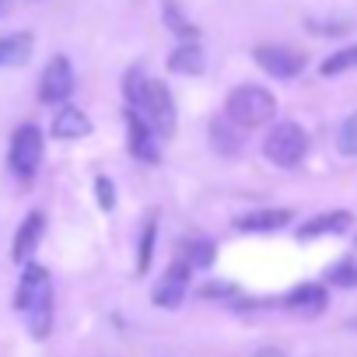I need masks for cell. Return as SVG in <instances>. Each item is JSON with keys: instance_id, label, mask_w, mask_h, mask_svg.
<instances>
[{"instance_id": "9a60e30c", "label": "cell", "mask_w": 357, "mask_h": 357, "mask_svg": "<svg viewBox=\"0 0 357 357\" xmlns=\"http://www.w3.org/2000/svg\"><path fill=\"white\" fill-rule=\"evenodd\" d=\"M204 67H207V56H204L200 43H178V46L168 53V70H172V74L193 77V74H204Z\"/></svg>"}, {"instance_id": "d6986e66", "label": "cell", "mask_w": 357, "mask_h": 357, "mask_svg": "<svg viewBox=\"0 0 357 357\" xmlns=\"http://www.w3.org/2000/svg\"><path fill=\"white\" fill-rule=\"evenodd\" d=\"M161 18H165V25L183 39V43H197V36H200V29L186 18V11L175 4V0H161Z\"/></svg>"}, {"instance_id": "5b68a950", "label": "cell", "mask_w": 357, "mask_h": 357, "mask_svg": "<svg viewBox=\"0 0 357 357\" xmlns=\"http://www.w3.org/2000/svg\"><path fill=\"white\" fill-rule=\"evenodd\" d=\"M8 165L11 172L22 178V183H29V178H36L39 165H43V133L39 126L25 123L11 133V147H8Z\"/></svg>"}, {"instance_id": "6da1fadb", "label": "cell", "mask_w": 357, "mask_h": 357, "mask_svg": "<svg viewBox=\"0 0 357 357\" xmlns=\"http://www.w3.org/2000/svg\"><path fill=\"white\" fill-rule=\"evenodd\" d=\"M123 95H126V109L137 112L158 137H172L175 133V98L168 91L165 81L147 77L144 67H130L123 77Z\"/></svg>"}, {"instance_id": "e0dca14e", "label": "cell", "mask_w": 357, "mask_h": 357, "mask_svg": "<svg viewBox=\"0 0 357 357\" xmlns=\"http://www.w3.org/2000/svg\"><path fill=\"white\" fill-rule=\"evenodd\" d=\"M154 242H158V211H147L144 228H140V238H137V273H140V277L151 270V259H154Z\"/></svg>"}, {"instance_id": "277c9868", "label": "cell", "mask_w": 357, "mask_h": 357, "mask_svg": "<svg viewBox=\"0 0 357 357\" xmlns=\"http://www.w3.org/2000/svg\"><path fill=\"white\" fill-rule=\"evenodd\" d=\"M263 154H266V161H273L277 168H298V165L305 161V154H308V133H305L298 123L284 119V123H277V126L266 133Z\"/></svg>"}, {"instance_id": "7c38bea8", "label": "cell", "mask_w": 357, "mask_h": 357, "mask_svg": "<svg viewBox=\"0 0 357 357\" xmlns=\"http://www.w3.org/2000/svg\"><path fill=\"white\" fill-rule=\"evenodd\" d=\"M43 235H46V214H43V211H32V214L22 221L18 235H15V252H11L15 263H29V256L39 249Z\"/></svg>"}, {"instance_id": "603a6c76", "label": "cell", "mask_w": 357, "mask_h": 357, "mask_svg": "<svg viewBox=\"0 0 357 357\" xmlns=\"http://www.w3.org/2000/svg\"><path fill=\"white\" fill-rule=\"evenodd\" d=\"M329 284L333 287H357V259H343L329 270Z\"/></svg>"}, {"instance_id": "8992f818", "label": "cell", "mask_w": 357, "mask_h": 357, "mask_svg": "<svg viewBox=\"0 0 357 357\" xmlns=\"http://www.w3.org/2000/svg\"><path fill=\"white\" fill-rule=\"evenodd\" d=\"M77 88V77H74V67L70 60L60 53L46 63L43 77H39V102L43 105H67V98L74 95Z\"/></svg>"}, {"instance_id": "4fadbf2b", "label": "cell", "mask_w": 357, "mask_h": 357, "mask_svg": "<svg viewBox=\"0 0 357 357\" xmlns=\"http://www.w3.org/2000/svg\"><path fill=\"white\" fill-rule=\"evenodd\" d=\"M350 214L347 211H329V214H319V218H312V221H305L301 228H298V238L301 242H308V238H322V235H343L347 228H350Z\"/></svg>"}, {"instance_id": "9c48e42d", "label": "cell", "mask_w": 357, "mask_h": 357, "mask_svg": "<svg viewBox=\"0 0 357 357\" xmlns=\"http://www.w3.org/2000/svg\"><path fill=\"white\" fill-rule=\"evenodd\" d=\"M158 133L137 116V112H130L126 109V144H130V154L137 158V161H147V165H158V158H161V147H158Z\"/></svg>"}, {"instance_id": "484cf974", "label": "cell", "mask_w": 357, "mask_h": 357, "mask_svg": "<svg viewBox=\"0 0 357 357\" xmlns=\"http://www.w3.org/2000/svg\"><path fill=\"white\" fill-rule=\"evenodd\" d=\"M256 357H284L277 347H263V350H256Z\"/></svg>"}, {"instance_id": "4316f807", "label": "cell", "mask_w": 357, "mask_h": 357, "mask_svg": "<svg viewBox=\"0 0 357 357\" xmlns=\"http://www.w3.org/2000/svg\"><path fill=\"white\" fill-rule=\"evenodd\" d=\"M8 8H11V0H0V15H4Z\"/></svg>"}, {"instance_id": "7402d4cb", "label": "cell", "mask_w": 357, "mask_h": 357, "mask_svg": "<svg viewBox=\"0 0 357 357\" xmlns=\"http://www.w3.org/2000/svg\"><path fill=\"white\" fill-rule=\"evenodd\" d=\"M336 147H340V154H347V158H357V112H350V116L340 123Z\"/></svg>"}, {"instance_id": "3957f363", "label": "cell", "mask_w": 357, "mask_h": 357, "mask_svg": "<svg viewBox=\"0 0 357 357\" xmlns=\"http://www.w3.org/2000/svg\"><path fill=\"white\" fill-rule=\"evenodd\" d=\"M225 116L235 126L252 130V126H263V123H270L277 116V98L263 84H238L228 95V102H225Z\"/></svg>"}, {"instance_id": "44dd1931", "label": "cell", "mask_w": 357, "mask_h": 357, "mask_svg": "<svg viewBox=\"0 0 357 357\" xmlns=\"http://www.w3.org/2000/svg\"><path fill=\"white\" fill-rule=\"evenodd\" d=\"M190 270H204V266H211L214 263V242H207V238H197V242H190L186 245V259H183Z\"/></svg>"}, {"instance_id": "8fae6325", "label": "cell", "mask_w": 357, "mask_h": 357, "mask_svg": "<svg viewBox=\"0 0 357 357\" xmlns=\"http://www.w3.org/2000/svg\"><path fill=\"white\" fill-rule=\"evenodd\" d=\"M50 133H53L56 140H81V137L91 133V119H88V112L77 109V105H60L56 116H53Z\"/></svg>"}, {"instance_id": "cb8c5ba5", "label": "cell", "mask_w": 357, "mask_h": 357, "mask_svg": "<svg viewBox=\"0 0 357 357\" xmlns=\"http://www.w3.org/2000/svg\"><path fill=\"white\" fill-rule=\"evenodd\" d=\"M95 193H98V207H102V211H112V207H116V186L109 183L105 175L95 178Z\"/></svg>"}, {"instance_id": "ffe728a7", "label": "cell", "mask_w": 357, "mask_h": 357, "mask_svg": "<svg viewBox=\"0 0 357 357\" xmlns=\"http://www.w3.org/2000/svg\"><path fill=\"white\" fill-rule=\"evenodd\" d=\"M347 70H357V46H343V50L329 53L319 63V74L322 77H336V74H347Z\"/></svg>"}, {"instance_id": "ba28073f", "label": "cell", "mask_w": 357, "mask_h": 357, "mask_svg": "<svg viewBox=\"0 0 357 357\" xmlns=\"http://www.w3.org/2000/svg\"><path fill=\"white\" fill-rule=\"evenodd\" d=\"M190 277H193V270H190L183 259H175V263L165 270V277L154 284L151 301H154L158 308H178V305H183V298H186V291H190Z\"/></svg>"}, {"instance_id": "30bf717a", "label": "cell", "mask_w": 357, "mask_h": 357, "mask_svg": "<svg viewBox=\"0 0 357 357\" xmlns=\"http://www.w3.org/2000/svg\"><path fill=\"white\" fill-rule=\"evenodd\" d=\"M326 305H329V291L322 284H298L284 298V308L291 315H298V319H315V315L326 312Z\"/></svg>"}, {"instance_id": "d4e9b609", "label": "cell", "mask_w": 357, "mask_h": 357, "mask_svg": "<svg viewBox=\"0 0 357 357\" xmlns=\"http://www.w3.org/2000/svg\"><path fill=\"white\" fill-rule=\"evenodd\" d=\"M308 29H312V32H333V36L350 32V25H347V22H340V25H319V22H308Z\"/></svg>"}, {"instance_id": "5bb4252c", "label": "cell", "mask_w": 357, "mask_h": 357, "mask_svg": "<svg viewBox=\"0 0 357 357\" xmlns=\"http://www.w3.org/2000/svg\"><path fill=\"white\" fill-rule=\"evenodd\" d=\"M291 211H284V207H277V211H252V214H242V218H235V228L238 231H280V228H287L291 225Z\"/></svg>"}, {"instance_id": "2e32d148", "label": "cell", "mask_w": 357, "mask_h": 357, "mask_svg": "<svg viewBox=\"0 0 357 357\" xmlns=\"http://www.w3.org/2000/svg\"><path fill=\"white\" fill-rule=\"evenodd\" d=\"M242 133H245V130L235 126L228 116H218V119L211 123V144H214V151H221L225 158H235V154L242 151V144H245Z\"/></svg>"}, {"instance_id": "7a4b0ae2", "label": "cell", "mask_w": 357, "mask_h": 357, "mask_svg": "<svg viewBox=\"0 0 357 357\" xmlns=\"http://www.w3.org/2000/svg\"><path fill=\"white\" fill-rule=\"evenodd\" d=\"M15 308L25 315V326L36 340H46L53 333V280L46 273V266L39 263H25L18 294H15Z\"/></svg>"}, {"instance_id": "52a82bcc", "label": "cell", "mask_w": 357, "mask_h": 357, "mask_svg": "<svg viewBox=\"0 0 357 357\" xmlns=\"http://www.w3.org/2000/svg\"><path fill=\"white\" fill-rule=\"evenodd\" d=\"M252 60L277 81H291L305 70V53L291 50V46H256L252 50Z\"/></svg>"}, {"instance_id": "ac0fdd59", "label": "cell", "mask_w": 357, "mask_h": 357, "mask_svg": "<svg viewBox=\"0 0 357 357\" xmlns=\"http://www.w3.org/2000/svg\"><path fill=\"white\" fill-rule=\"evenodd\" d=\"M32 56V36L29 32H15L0 39V67H22Z\"/></svg>"}]
</instances>
